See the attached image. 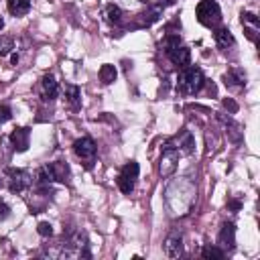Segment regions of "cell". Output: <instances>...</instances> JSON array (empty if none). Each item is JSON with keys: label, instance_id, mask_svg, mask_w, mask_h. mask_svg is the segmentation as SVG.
I'll list each match as a JSON object with an SVG mask.
<instances>
[{"label": "cell", "instance_id": "6da1fadb", "mask_svg": "<svg viewBox=\"0 0 260 260\" xmlns=\"http://www.w3.org/2000/svg\"><path fill=\"white\" fill-rule=\"evenodd\" d=\"M195 203V183L187 177L173 179L165 189V205L171 215H185Z\"/></svg>", "mask_w": 260, "mask_h": 260}, {"label": "cell", "instance_id": "7a4b0ae2", "mask_svg": "<svg viewBox=\"0 0 260 260\" xmlns=\"http://www.w3.org/2000/svg\"><path fill=\"white\" fill-rule=\"evenodd\" d=\"M205 83V77H203V71L199 67H193V65H185L181 71H179V77H177V87L181 93L185 95H193L197 93Z\"/></svg>", "mask_w": 260, "mask_h": 260}, {"label": "cell", "instance_id": "3957f363", "mask_svg": "<svg viewBox=\"0 0 260 260\" xmlns=\"http://www.w3.org/2000/svg\"><path fill=\"white\" fill-rule=\"evenodd\" d=\"M197 20L203 26H217L221 20V10L215 0H201L197 4Z\"/></svg>", "mask_w": 260, "mask_h": 260}, {"label": "cell", "instance_id": "277c9868", "mask_svg": "<svg viewBox=\"0 0 260 260\" xmlns=\"http://www.w3.org/2000/svg\"><path fill=\"white\" fill-rule=\"evenodd\" d=\"M177 162H179V148L173 146V144H167L162 148V154H160V162H158V173L162 177H171L177 169Z\"/></svg>", "mask_w": 260, "mask_h": 260}, {"label": "cell", "instance_id": "5b68a950", "mask_svg": "<svg viewBox=\"0 0 260 260\" xmlns=\"http://www.w3.org/2000/svg\"><path fill=\"white\" fill-rule=\"evenodd\" d=\"M136 179H138V162L130 160V162L124 165V169H122V173H120V177H118V187H120V191L128 195V193L134 189Z\"/></svg>", "mask_w": 260, "mask_h": 260}, {"label": "cell", "instance_id": "8992f818", "mask_svg": "<svg viewBox=\"0 0 260 260\" xmlns=\"http://www.w3.org/2000/svg\"><path fill=\"white\" fill-rule=\"evenodd\" d=\"M32 185V179L22 169H8V189L12 193H22Z\"/></svg>", "mask_w": 260, "mask_h": 260}, {"label": "cell", "instance_id": "52a82bcc", "mask_svg": "<svg viewBox=\"0 0 260 260\" xmlns=\"http://www.w3.org/2000/svg\"><path fill=\"white\" fill-rule=\"evenodd\" d=\"M73 152L81 158V160H87L91 162L95 158V142L89 138V136H81L73 142Z\"/></svg>", "mask_w": 260, "mask_h": 260}, {"label": "cell", "instance_id": "ba28073f", "mask_svg": "<svg viewBox=\"0 0 260 260\" xmlns=\"http://www.w3.org/2000/svg\"><path fill=\"white\" fill-rule=\"evenodd\" d=\"M217 246L225 252V250H234L236 246V228L234 223H223L221 230H219V236H217Z\"/></svg>", "mask_w": 260, "mask_h": 260}, {"label": "cell", "instance_id": "9c48e42d", "mask_svg": "<svg viewBox=\"0 0 260 260\" xmlns=\"http://www.w3.org/2000/svg\"><path fill=\"white\" fill-rule=\"evenodd\" d=\"M10 142H12V146H14L16 152H24L28 148V142H30V130L28 128H16V130H12Z\"/></svg>", "mask_w": 260, "mask_h": 260}, {"label": "cell", "instance_id": "30bf717a", "mask_svg": "<svg viewBox=\"0 0 260 260\" xmlns=\"http://www.w3.org/2000/svg\"><path fill=\"white\" fill-rule=\"evenodd\" d=\"M162 248H165V254H167L169 258H179V256H181V250H183V238H181V234L173 232V234L165 240Z\"/></svg>", "mask_w": 260, "mask_h": 260}, {"label": "cell", "instance_id": "8fae6325", "mask_svg": "<svg viewBox=\"0 0 260 260\" xmlns=\"http://www.w3.org/2000/svg\"><path fill=\"white\" fill-rule=\"evenodd\" d=\"M167 55H169V59H171L175 65H179V67H185V65L189 63V59H191L189 49H187V47H181V45H177V47H173V49H167Z\"/></svg>", "mask_w": 260, "mask_h": 260}, {"label": "cell", "instance_id": "7c38bea8", "mask_svg": "<svg viewBox=\"0 0 260 260\" xmlns=\"http://www.w3.org/2000/svg\"><path fill=\"white\" fill-rule=\"evenodd\" d=\"M41 87H43V98L49 100V102L55 100L57 93H59V87H57V81H55L53 75H43V79H41Z\"/></svg>", "mask_w": 260, "mask_h": 260}, {"label": "cell", "instance_id": "4fadbf2b", "mask_svg": "<svg viewBox=\"0 0 260 260\" xmlns=\"http://www.w3.org/2000/svg\"><path fill=\"white\" fill-rule=\"evenodd\" d=\"M213 37H215V43H217V47H221V49H228V47H234V45H236V39H234V35H232V32H230V28H225V26H219V28H215Z\"/></svg>", "mask_w": 260, "mask_h": 260}, {"label": "cell", "instance_id": "5bb4252c", "mask_svg": "<svg viewBox=\"0 0 260 260\" xmlns=\"http://www.w3.org/2000/svg\"><path fill=\"white\" fill-rule=\"evenodd\" d=\"M49 167H51V173H53L55 181H67L69 179V167L63 160H55Z\"/></svg>", "mask_w": 260, "mask_h": 260}, {"label": "cell", "instance_id": "9a60e30c", "mask_svg": "<svg viewBox=\"0 0 260 260\" xmlns=\"http://www.w3.org/2000/svg\"><path fill=\"white\" fill-rule=\"evenodd\" d=\"M193 146H195V140H193V136H191V132L189 130H185L181 136H179V152H183V154H191L193 152Z\"/></svg>", "mask_w": 260, "mask_h": 260}, {"label": "cell", "instance_id": "2e32d148", "mask_svg": "<svg viewBox=\"0 0 260 260\" xmlns=\"http://www.w3.org/2000/svg\"><path fill=\"white\" fill-rule=\"evenodd\" d=\"M28 8H30V0H8V10H10V14H14V16L26 14Z\"/></svg>", "mask_w": 260, "mask_h": 260}, {"label": "cell", "instance_id": "e0dca14e", "mask_svg": "<svg viewBox=\"0 0 260 260\" xmlns=\"http://www.w3.org/2000/svg\"><path fill=\"white\" fill-rule=\"evenodd\" d=\"M116 75H118V71H116V67L114 65H110V63H106V65H102L100 67V81L102 83H114L116 81Z\"/></svg>", "mask_w": 260, "mask_h": 260}, {"label": "cell", "instance_id": "ac0fdd59", "mask_svg": "<svg viewBox=\"0 0 260 260\" xmlns=\"http://www.w3.org/2000/svg\"><path fill=\"white\" fill-rule=\"evenodd\" d=\"M65 98H67V102H69L73 108H77L79 102H81V91H79V87L73 85V83H67V85H65Z\"/></svg>", "mask_w": 260, "mask_h": 260}, {"label": "cell", "instance_id": "d6986e66", "mask_svg": "<svg viewBox=\"0 0 260 260\" xmlns=\"http://www.w3.org/2000/svg\"><path fill=\"white\" fill-rule=\"evenodd\" d=\"M223 254H225V252H223L219 246H211V244H207V246L201 250V256L207 258V260H221Z\"/></svg>", "mask_w": 260, "mask_h": 260}, {"label": "cell", "instance_id": "ffe728a7", "mask_svg": "<svg viewBox=\"0 0 260 260\" xmlns=\"http://www.w3.org/2000/svg\"><path fill=\"white\" fill-rule=\"evenodd\" d=\"M225 79H228L230 83H236V85H244V83H246V73H244L242 69L234 67V69H230V73L225 75Z\"/></svg>", "mask_w": 260, "mask_h": 260}, {"label": "cell", "instance_id": "44dd1931", "mask_svg": "<svg viewBox=\"0 0 260 260\" xmlns=\"http://www.w3.org/2000/svg\"><path fill=\"white\" fill-rule=\"evenodd\" d=\"M106 16H108L110 22H120L122 10H120L118 6H114V4H108V6H106Z\"/></svg>", "mask_w": 260, "mask_h": 260}, {"label": "cell", "instance_id": "7402d4cb", "mask_svg": "<svg viewBox=\"0 0 260 260\" xmlns=\"http://www.w3.org/2000/svg\"><path fill=\"white\" fill-rule=\"evenodd\" d=\"M37 232H39V236H43V238H49V236L53 234V225H51L49 221H41V223L37 225Z\"/></svg>", "mask_w": 260, "mask_h": 260}, {"label": "cell", "instance_id": "603a6c76", "mask_svg": "<svg viewBox=\"0 0 260 260\" xmlns=\"http://www.w3.org/2000/svg\"><path fill=\"white\" fill-rule=\"evenodd\" d=\"M12 49H14V43H12V39H8V37L0 39V55H6V53H10Z\"/></svg>", "mask_w": 260, "mask_h": 260}, {"label": "cell", "instance_id": "cb8c5ba5", "mask_svg": "<svg viewBox=\"0 0 260 260\" xmlns=\"http://www.w3.org/2000/svg\"><path fill=\"white\" fill-rule=\"evenodd\" d=\"M223 108H225V110H230L232 114H236V112H238V104H236L234 100H230V98H225V100H223Z\"/></svg>", "mask_w": 260, "mask_h": 260}, {"label": "cell", "instance_id": "d4e9b609", "mask_svg": "<svg viewBox=\"0 0 260 260\" xmlns=\"http://www.w3.org/2000/svg\"><path fill=\"white\" fill-rule=\"evenodd\" d=\"M242 16H244V20H248L250 24H254V26H258V18H256V14H252V12H244Z\"/></svg>", "mask_w": 260, "mask_h": 260}, {"label": "cell", "instance_id": "484cf974", "mask_svg": "<svg viewBox=\"0 0 260 260\" xmlns=\"http://www.w3.org/2000/svg\"><path fill=\"white\" fill-rule=\"evenodd\" d=\"M10 116H12L10 114V108L8 106H2L0 108V120H10Z\"/></svg>", "mask_w": 260, "mask_h": 260}, {"label": "cell", "instance_id": "4316f807", "mask_svg": "<svg viewBox=\"0 0 260 260\" xmlns=\"http://www.w3.org/2000/svg\"><path fill=\"white\" fill-rule=\"evenodd\" d=\"M8 211H10V209H8V205H6V203H2V201H0V221H2V219H6V217H8Z\"/></svg>", "mask_w": 260, "mask_h": 260}, {"label": "cell", "instance_id": "83f0119b", "mask_svg": "<svg viewBox=\"0 0 260 260\" xmlns=\"http://www.w3.org/2000/svg\"><path fill=\"white\" fill-rule=\"evenodd\" d=\"M230 207H232V209H240V201H232Z\"/></svg>", "mask_w": 260, "mask_h": 260}, {"label": "cell", "instance_id": "f1b7e54d", "mask_svg": "<svg viewBox=\"0 0 260 260\" xmlns=\"http://www.w3.org/2000/svg\"><path fill=\"white\" fill-rule=\"evenodd\" d=\"M2 26H4V20H2V18H0V30H2Z\"/></svg>", "mask_w": 260, "mask_h": 260}, {"label": "cell", "instance_id": "f546056e", "mask_svg": "<svg viewBox=\"0 0 260 260\" xmlns=\"http://www.w3.org/2000/svg\"><path fill=\"white\" fill-rule=\"evenodd\" d=\"M0 187H2V181H0Z\"/></svg>", "mask_w": 260, "mask_h": 260}]
</instances>
